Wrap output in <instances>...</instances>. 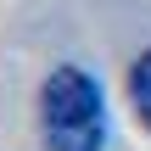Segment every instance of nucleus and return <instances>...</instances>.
Masks as SVG:
<instances>
[{
    "label": "nucleus",
    "instance_id": "obj_1",
    "mask_svg": "<svg viewBox=\"0 0 151 151\" xmlns=\"http://www.w3.org/2000/svg\"><path fill=\"white\" fill-rule=\"evenodd\" d=\"M39 123L50 151H101L106 106H101L95 78L84 67H56L39 90Z\"/></svg>",
    "mask_w": 151,
    "mask_h": 151
},
{
    "label": "nucleus",
    "instance_id": "obj_2",
    "mask_svg": "<svg viewBox=\"0 0 151 151\" xmlns=\"http://www.w3.org/2000/svg\"><path fill=\"white\" fill-rule=\"evenodd\" d=\"M129 95H134V112L146 118V129H151V50L134 62V73H129Z\"/></svg>",
    "mask_w": 151,
    "mask_h": 151
}]
</instances>
